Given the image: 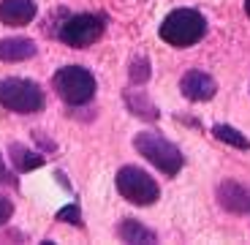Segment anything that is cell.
I'll list each match as a JSON object with an SVG mask.
<instances>
[{"instance_id": "1", "label": "cell", "mask_w": 250, "mask_h": 245, "mask_svg": "<svg viewBox=\"0 0 250 245\" xmlns=\"http://www.w3.org/2000/svg\"><path fill=\"white\" fill-rule=\"evenodd\" d=\"M204 33H207V19L193 8H177L161 25V38L169 46H177V49L199 44Z\"/></svg>"}, {"instance_id": "2", "label": "cell", "mask_w": 250, "mask_h": 245, "mask_svg": "<svg viewBox=\"0 0 250 245\" xmlns=\"http://www.w3.org/2000/svg\"><path fill=\"white\" fill-rule=\"evenodd\" d=\"M133 147L139 150V156H144L152 166H155V169H161L163 175L174 177L177 172L182 169V153H180V147L171 145L169 139H163L161 134H155V131L136 134Z\"/></svg>"}, {"instance_id": "3", "label": "cell", "mask_w": 250, "mask_h": 245, "mask_svg": "<svg viewBox=\"0 0 250 245\" xmlns=\"http://www.w3.org/2000/svg\"><path fill=\"white\" fill-rule=\"evenodd\" d=\"M0 107L17 114H33L44 109V90L33 79L8 76L0 82Z\"/></svg>"}, {"instance_id": "4", "label": "cell", "mask_w": 250, "mask_h": 245, "mask_svg": "<svg viewBox=\"0 0 250 245\" xmlns=\"http://www.w3.org/2000/svg\"><path fill=\"white\" fill-rule=\"evenodd\" d=\"M55 90L65 104L82 107L95 95V76L82 66H62L55 74Z\"/></svg>"}, {"instance_id": "5", "label": "cell", "mask_w": 250, "mask_h": 245, "mask_svg": "<svg viewBox=\"0 0 250 245\" xmlns=\"http://www.w3.org/2000/svg\"><path fill=\"white\" fill-rule=\"evenodd\" d=\"M117 191L123 199H128L131 204H139V207L155 204L158 196H161L158 182L139 166H123L117 172Z\"/></svg>"}, {"instance_id": "6", "label": "cell", "mask_w": 250, "mask_h": 245, "mask_svg": "<svg viewBox=\"0 0 250 245\" xmlns=\"http://www.w3.org/2000/svg\"><path fill=\"white\" fill-rule=\"evenodd\" d=\"M104 33V19L95 17V14H76L68 17L60 25V41L65 46H74V49H84V46L95 44Z\"/></svg>"}, {"instance_id": "7", "label": "cell", "mask_w": 250, "mask_h": 245, "mask_svg": "<svg viewBox=\"0 0 250 245\" xmlns=\"http://www.w3.org/2000/svg\"><path fill=\"white\" fill-rule=\"evenodd\" d=\"M180 90L188 101H209L215 95V90H218V85L204 71H188L180 82Z\"/></svg>"}, {"instance_id": "8", "label": "cell", "mask_w": 250, "mask_h": 245, "mask_svg": "<svg viewBox=\"0 0 250 245\" xmlns=\"http://www.w3.org/2000/svg\"><path fill=\"white\" fill-rule=\"evenodd\" d=\"M218 201H220V207L229 210V213H237V215L250 213V191L245 185H239V182H231V180L220 182Z\"/></svg>"}, {"instance_id": "9", "label": "cell", "mask_w": 250, "mask_h": 245, "mask_svg": "<svg viewBox=\"0 0 250 245\" xmlns=\"http://www.w3.org/2000/svg\"><path fill=\"white\" fill-rule=\"evenodd\" d=\"M36 3L33 0H0V22L8 27H22L36 19Z\"/></svg>"}, {"instance_id": "10", "label": "cell", "mask_w": 250, "mask_h": 245, "mask_svg": "<svg viewBox=\"0 0 250 245\" xmlns=\"http://www.w3.org/2000/svg\"><path fill=\"white\" fill-rule=\"evenodd\" d=\"M36 55V41L30 38H3L0 41V60L3 63H22Z\"/></svg>"}, {"instance_id": "11", "label": "cell", "mask_w": 250, "mask_h": 245, "mask_svg": "<svg viewBox=\"0 0 250 245\" xmlns=\"http://www.w3.org/2000/svg\"><path fill=\"white\" fill-rule=\"evenodd\" d=\"M117 234H120L123 243H155V232L147 229V226H142V223L133 221V218L123 221L120 229H117Z\"/></svg>"}, {"instance_id": "12", "label": "cell", "mask_w": 250, "mask_h": 245, "mask_svg": "<svg viewBox=\"0 0 250 245\" xmlns=\"http://www.w3.org/2000/svg\"><path fill=\"white\" fill-rule=\"evenodd\" d=\"M8 153H11V161L19 172H30V169L44 166V156H38V153L27 150V147H22V145H11Z\"/></svg>"}, {"instance_id": "13", "label": "cell", "mask_w": 250, "mask_h": 245, "mask_svg": "<svg viewBox=\"0 0 250 245\" xmlns=\"http://www.w3.org/2000/svg\"><path fill=\"white\" fill-rule=\"evenodd\" d=\"M125 101H128L131 112H133V114H139V117H144V120H155V117H158L155 107H152L150 101L144 98L142 90H131V93H125Z\"/></svg>"}, {"instance_id": "14", "label": "cell", "mask_w": 250, "mask_h": 245, "mask_svg": "<svg viewBox=\"0 0 250 245\" xmlns=\"http://www.w3.org/2000/svg\"><path fill=\"white\" fill-rule=\"evenodd\" d=\"M215 139H220V142H226V145H231V147H239V150H250V139L242 136V134L237 131V128L231 126H223V123H218V126L212 128Z\"/></svg>"}, {"instance_id": "15", "label": "cell", "mask_w": 250, "mask_h": 245, "mask_svg": "<svg viewBox=\"0 0 250 245\" xmlns=\"http://www.w3.org/2000/svg\"><path fill=\"white\" fill-rule=\"evenodd\" d=\"M147 79H150V63L144 57H136L131 63V82L133 85H144Z\"/></svg>"}, {"instance_id": "16", "label": "cell", "mask_w": 250, "mask_h": 245, "mask_svg": "<svg viewBox=\"0 0 250 245\" xmlns=\"http://www.w3.org/2000/svg\"><path fill=\"white\" fill-rule=\"evenodd\" d=\"M57 221H65V223H74V226H82V213L76 204H68L57 213Z\"/></svg>"}, {"instance_id": "17", "label": "cell", "mask_w": 250, "mask_h": 245, "mask_svg": "<svg viewBox=\"0 0 250 245\" xmlns=\"http://www.w3.org/2000/svg\"><path fill=\"white\" fill-rule=\"evenodd\" d=\"M11 215H14V204H11V199L0 196V226H3V223H8V221H11Z\"/></svg>"}, {"instance_id": "18", "label": "cell", "mask_w": 250, "mask_h": 245, "mask_svg": "<svg viewBox=\"0 0 250 245\" xmlns=\"http://www.w3.org/2000/svg\"><path fill=\"white\" fill-rule=\"evenodd\" d=\"M0 182H14L11 175L6 172V166H3V158H0Z\"/></svg>"}, {"instance_id": "19", "label": "cell", "mask_w": 250, "mask_h": 245, "mask_svg": "<svg viewBox=\"0 0 250 245\" xmlns=\"http://www.w3.org/2000/svg\"><path fill=\"white\" fill-rule=\"evenodd\" d=\"M245 11H248V17H250V0H245Z\"/></svg>"}]
</instances>
